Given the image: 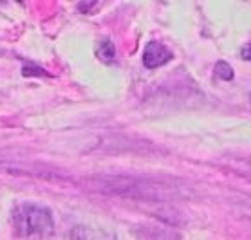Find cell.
Instances as JSON below:
<instances>
[{
	"label": "cell",
	"mask_w": 251,
	"mask_h": 240,
	"mask_svg": "<svg viewBox=\"0 0 251 240\" xmlns=\"http://www.w3.org/2000/svg\"><path fill=\"white\" fill-rule=\"evenodd\" d=\"M96 56L103 63H114L116 62V46L109 38L98 42L96 46Z\"/></svg>",
	"instance_id": "277c9868"
},
{
	"label": "cell",
	"mask_w": 251,
	"mask_h": 240,
	"mask_svg": "<svg viewBox=\"0 0 251 240\" xmlns=\"http://www.w3.org/2000/svg\"><path fill=\"white\" fill-rule=\"evenodd\" d=\"M71 240H116V235L109 229L92 228V226H76L71 231Z\"/></svg>",
	"instance_id": "3957f363"
},
{
	"label": "cell",
	"mask_w": 251,
	"mask_h": 240,
	"mask_svg": "<svg viewBox=\"0 0 251 240\" xmlns=\"http://www.w3.org/2000/svg\"><path fill=\"white\" fill-rule=\"evenodd\" d=\"M11 224L15 235L22 239H46L54 233V220L51 212L34 202H18L11 210Z\"/></svg>",
	"instance_id": "6da1fadb"
},
{
	"label": "cell",
	"mask_w": 251,
	"mask_h": 240,
	"mask_svg": "<svg viewBox=\"0 0 251 240\" xmlns=\"http://www.w3.org/2000/svg\"><path fill=\"white\" fill-rule=\"evenodd\" d=\"M172 58H174V54H172L170 49L165 44H159V42H150L143 51V63L147 69L161 67V65L170 62Z\"/></svg>",
	"instance_id": "7a4b0ae2"
},
{
	"label": "cell",
	"mask_w": 251,
	"mask_h": 240,
	"mask_svg": "<svg viewBox=\"0 0 251 240\" xmlns=\"http://www.w3.org/2000/svg\"><path fill=\"white\" fill-rule=\"evenodd\" d=\"M215 72H217V76L221 80H226V81L233 80V69L226 62H219L217 65H215Z\"/></svg>",
	"instance_id": "5b68a950"
},
{
	"label": "cell",
	"mask_w": 251,
	"mask_h": 240,
	"mask_svg": "<svg viewBox=\"0 0 251 240\" xmlns=\"http://www.w3.org/2000/svg\"><path fill=\"white\" fill-rule=\"evenodd\" d=\"M240 56L244 58V60H251V44H248L246 47L240 49Z\"/></svg>",
	"instance_id": "8992f818"
}]
</instances>
